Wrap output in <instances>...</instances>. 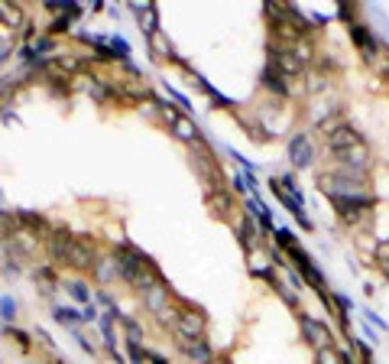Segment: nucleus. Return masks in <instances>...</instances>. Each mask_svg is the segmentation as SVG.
Wrapping results in <instances>:
<instances>
[{"label": "nucleus", "instance_id": "obj_1", "mask_svg": "<svg viewBox=\"0 0 389 364\" xmlns=\"http://www.w3.org/2000/svg\"><path fill=\"white\" fill-rule=\"evenodd\" d=\"M114 257H117V270H120V280H127L133 289H146L150 283H156V280H159V270H156V264L143 254V250L130 248V244H120V250H117Z\"/></svg>", "mask_w": 389, "mask_h": 364}, {"label": "nucleus", "instance_id": "obj_2", "mask_svg": "<svg viewBox=\"0 0 389 364\" xmlns=\"http://www.w3.org/2000/svg\"><path fill=\"white\" fill-rule=\"evenodd\" d=\"M179 338H205V316L198 309H191L188 302H182L176 309V322H172Z\"/></svg>", "mask_w": 389, "mask_h": 364}, {"label": "nucleus", "instance_id": "obj_3", "mask_svg": "<svg viewBox=\"0 0 389 364\" xmlns=\"http://www.w3.org/2000/svg\"><path fill=\"white\" fill-rule=\"evenodd\" d=\"M94 264H98V248H94V241L72 238L69 254H65V267H75V270H94Z\"/></svg>", "mask_w": 389, "mask_h": 364}, {"label": "nucleus", "instance_id": "obj_4", "mask_svg": "<svg viewBox=\"0 0 389 364\" xmlns=\"http://www.w3.org/2000/svg\"><path fill=\"white\" fill-rule=\"evenodd\" d=\"M325 140H328L331 156L347 153V150H354V147H363V137H360V133L354 131L351 124H337V127H331V131L325 133Z\"/></svg>", "mask_w": 389, "mask_h": 364}, {"label": "nucleus", "instance_id": "obj_5", "mask_svg": "<svg viewBox=\"0 0 389 364\" xmlns=\"http://www.w3.org/2000/svg\"><path fill=\"white\" fill-rule=\"evenodd\" d=\"M298 326H302V335H305V341L312 345V348H331V332H328V326L325 322H318L315 316H298Z\"/></svg>", "mask_w": 389, "mask_h": 364}, {"label": "nucleus", "instance_id": "obj_6", "mask_svg": "<svg viewBox=\"0 0 389 364\" xmlns=\"http://www.w3.org/2000/svg\"><path fill=\"white\" fill-rule=\"evenodd\" d=\"M289 160H292V166H298V170L312 166L315 147H312V137H308V133H295V137L289 140Z\"/></svg>", "mask_w": 389, "mask_h": 364}, {"label": "nucleus", "instance_id": "obj_7", "mask_svg": "<svg viewBox=\"0 0 389 364\" xmlns=\"http://www.w3.org/2000/svg\"><path fill=\"white\" fill-rule=\"evenodd\" d=\"M179 348L191 364H214V351L205 338H179Z\"/></svg>", "mask_w": 389, "mask_h": 364}, {"label": "nucleus", "instance_id": "obj_8", "mask_svg": "<svg viewBox=\"0 0 389 364\" xmlns=\"http://www.w3.org/2000/svg\"><path fill=\"white\" fill-rule=\"evenodd\" d=\"M351 39L357 43V49L363 53L366 62H376V59H380V55H376V53H380V43H376V36L366 30V26L354 23V26H351Z\"/></svg>", "mask_w": 389, "mask_h": 364}, {"label": "nucleus", "instance_id": "obj_9", "mask_svg": "<svg viewBox=\"0 0 389 364\" xmlns=\"http://www.w3.org/2000/svg\"><path fill=\"white\" fill-rule=\"evenodd\" d=\"M69 244H72V234L65 228H52L46 238V248H49V257L55 264H65V254H69Z\"/></svg>", "mask_w": 389, "mask_h": 364}, {"label": "nucleus", "instance_id": "obj_10", "mask_svg": "<svg viewBox=\"0 0 389 364\" xmlns=\"http://www.w3.org/2000/svg\"><path fill=\"white\" fill-rule=\"evenodd\" d=\"M169 127H172V133H176L182 143H191V147H198V143H201V131H198V124H195L188 114H179Z\"/></svg>", "mask_w": 389, "mask_h": 364}, {"label": "nucleus", "instance_id": "obj_11", "mask_svg": "<svg viewBox=\"0 0 389 364\" xmlns=\"http://www.w3.org/2000/svg\"><path fill=\"white\" fill-rule=\"evenodd\" d=\"M133 13L140 16V26H143V33L150 39L159 33V7L156 4H133Z\"/></svg>", "mask_w": 389, "mask_h": 364}, {"label": "nucleus", "instance_id": "obj_12", "mask_svg": "<svg viewBox=\"0 0 389 364\" xmlns=\"http://www.w3.org/2000/svg\"><path fill=\"white\" fill-rule=\"evenodd\" d=\"M88 85H84V92L91 94L98 104H111V98H114V82H107V78L101 75H91V78H84Z\"/></svg>", "mask_w": 389, "mask_h": 364}, {"label": "nucleus", "instance_id": "obj_13", "mask_svg": "<svg viewBox=\"0 0 389 364\" xmlns=\"http://www.w3.org/2000/svg\"><path fill=\"white\" fill-rule=\"evenodd\" d=\"M263 85L269 88V92H276V94H292V88H289V78L286 75H279V72L273 69V65H266V72H263Z\"/></svg>", "mask_w": 389, "mask_h": 364}, {"label": "nucleus", "instance_id": "obj_14", "mask_svg": "<svg viewBox=\"0 0 389 364\" xmlns=\"http://www.w3.org/2000/svg\"><path fill=\"white\" fill-rule=\"evenodd\" d=\"M0 23L10 26V30H16V26H23V23H26V16H23V10L16 7V4H7V0H0Z\"/></svg>", "mask_w": 389, "mask_h": 364}, {"label": "nucleus", "instance_id": "obj_15", "mask_svg": "<svg viewBox=\"0 0 389 364\" xmlns=\"http://www.w3.org/2000/svg\"><path fill=\"white\" fill-rule=\"evenodd\" d=\"M94 277H98L101 283H111L114 277H120V270H117V257H98V264H94Z\"/></svg>", "mask_w": 389, "mask_h": 364}, {"label": "nucleus", "instance_id": "obj_16", "mask_svg": "<svg viewBox=\"0 0 389 364\" xmlns=\"http://www.w3.org/2000/svg\"><path fill=\"white\" fill-rule=\"evenodd\" d=\"M237 234H240V244H244L247 250H253V248H256V228H253L250 215H244V218H240V221H237Z\"/></svg>", "mask_w": 389, "mask_h": 364}, {"label": "nucleus", "instance_id": "obj_17", "mask_svg": "<svg viewBox=\"0 0 389 364\" xmlns=\"http://www.w3.org/2000/svg\"><path fill=\"white\" fill-rule=\"evenodd\" d=\"M16 221L23 228H30V231H49V221L43 215H36V211H16Z\"/></svg>", "mask_w": 389, "mask_h": 364}, {"label": "nucleus", "instance_id": "obj_18", "mask_svg": "<svg viewBox=\"0 0 389 364\" xmlns=\"http://www.w3.org/2000/svg\"><path fill=\"white\" fill-rule=\"evenodd\" d=\"M247 209H250V218H256L259 225H263V231H273V218H269V211L263 209V202L250 199V202H247Z\"/></svg>", "mask_w": 389, "mask_h": 364}, {"label": "nucleus", "instance_id": "obj_19", "mask_svg": "<svg viewBox=\"0 0 389 364\" xmlns=\"http://www.w3.org/2000/svg\"><path fill=\"white\" fill-rule=\"evenodd\" d=\"M36 283L43 287V293H46V296H52L55 287H59V283H55V270H52V267H39V270H36Z\"/></svg>", "mask_w": 389, "mask_h": 364}, {"label": "nucleus", "instance_id": "obj_20", "mask_svg": "<svg viewBox=\"0 0 389 364\" xmlns=\"http://www.w3.org/2000/svg\"><path fill=\"white\" fill-rule=\"evenodd\" d=\"M55 322H62V326H78V322H84V316L81 312H75V309H69V306H55Z\"/></svg>", "mask_w": 389, "mask_h": 364}, {"label": "nucleus", "instance_id": "obj_21", "mask_svg": "<svg viewBox=\"0 0 389 364\" xmlns=\"http://www.w3.org/2000/svg\"><path fill=\"white\" fill-rule=\"evenodd\" d=\"M208 202H211V209H218L221 215H227L230 211V192H218V189H208Z\"/></svg>", "mask_w": 389, "mask_h": 364}, {"label": "nucleus", "instance_id": "obj_22", "mask_svg": "<svg viewBox=\"0 0 389 364\" xmlns=\"http://www.w3.org/2000/svg\"><path fill=\"white\" fill-rule=\"evenodd\" d=\"M69 293L75 302H88L91 299V293H88V283H81V280H75V283H69Z\"/></svg>", "mask_w": 389, "mask_h": 364}, {"label": "nucleus", "instance_id": "obj_23", "mask_svg": "<svg viewBox=\"0 0 389 364\" xmlns=\"http://www.w3.org/2000/svg\"><path fill=\"white\" fill-rule=\"evenodd\" d=\"M107 46L114 49V55H117V59H123V62H127V55H130V46H127V43H123L120 36H111V39H107Z\"/></svg>", "mask_w": 389, "mask_h": 364}, {"label": "nucleus", "instance_id": "obj_24", "mask_svg": "<svg viewBox=\"0 0 389 364\" xmlns=\"http://www.w3.org/2000/svg\"><path fill=\"white\" fill-rule=\"evenodd\" d=\"M0 319H7V322H13V319H16V302L10 299V296L0 299Z\"/></svg>", "mask_w": 389, "mask_h": 364}, {"label": "nucleus", "instance_id": "obj_25", "mask_svg": "<svg viewBox=\"0 0 389 364\" xmlns=\"http://www.w3.org/2000/svg\"><path fill=\"white\" fill-rule=\"evenodd\" d=\"M315 364H341V355H337L334 348H321L318 358H315Z\"/></svg>", "mask_w": 389, "mask_h": 364}, {"label": "nucleus", "instance_id": "obj_26", "mask_svg": "<svg viewBox=\"0 0 389 364\" xmlns=\"http://www.w3.org/2000/svg\"><path fill=\"white\" fill-rule=\"evenodd\" d=\"M10 335H13V341H16V345H20L23 351L33 348V341H30V335H26V332H20V329H16V332H10Z\"/></svg>", "mask_w": 389, "mask_h": 364}, {"label": "nucleus", "instance_id": "obj_27", "mask_svg": "<svg viewBox=\"0 0 389 364\" xmlns=\"http://www.w3.org/2000/svg\"><path fill=\"white\" fill-rule=\"evenodd\" d=\"M13 85H16L13 78H0V98H4L7 92H13Z\"/></svg>", "mask_w": 389, "mask_h": 364}, {"label": "nucleus", "instance_id": "obj_28", "mask_svg": "<svg viewBox=\"0 0 389 364\" xmlns=\"http://www.w3.org/2000/svg\"><path fill=\"white\" fill-rule=\"evenodd\" d=\"M49 49H52V39H39V43H36V53H49Z\"/></svg>", "mask_w": 389, "mask_h": 364}, {"label": "nucleus", "instance_id": "obj_29", "mask_svg": "<svg viewBox=\"0 0 389 364\" xmlns=\"http://www.w3.org/2000/svg\"><path fill=\"white\" fill-rule=\"evenodd\" d=\"M91 319H98V309H94V306H88V309H84V322H91Z\"/></svg>", "mask_w": 389, "mask_h": 364}, {"label": "nucleus", "instance_id": "obj_30", "mask_svg": "<svg viewBox=\"0 0 389 364\" xmlns=\"http://www.w3.org/2000/svg\"><path fill=\"white\" fill-rule=\"evenodd\" d=\"M39 341H43V345H46V348H49V351H52V338H49V335H46V332H39Z\"/></svg>", "mask_w": 389, "mask_h": 364}]
</instances>
